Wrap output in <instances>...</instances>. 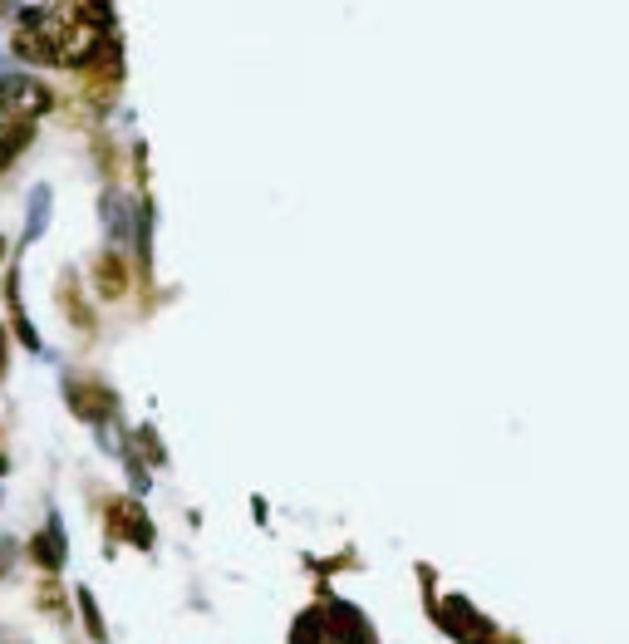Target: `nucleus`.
Returning <instances> with one entry per match:
<instances>
[{
	"instance_id": "nucleus-3",
	"label": "nucleus",
	"mask_w": 629,
	"mask_h": 644,
	"mask_svg": "<svg viewBox=\"0 0 629 644\" xmlns=\"http://www.w3.org/2000/svg\"><path fill=\"white\" fill-rule=\"evenodd\" d=\"M114 531H123L133 546H153V522L143 517V507L138 502H114Z\"/></svg>"
},
{
	"instance_id": "nucleus-13",
	"label": "nucleus",
	"mask_w": 629,
	"mask_h": 644,
	"mask_svg": "<svg viewBox=\"0 0 629 644\" xmlns=\"http://www.w3.org/2000/svg\"><path fill=\"white\" fill-rule=\"evenodd\" d=\"M10 561H15V541H10V536H0V576L10 571Z\"/></svg>"
},
{
	"instance_id": "nucleus-15",
	"label": "nucleus",
	"mask_w": 629,
	"mask_h": 644,
	"mask_svg": "<svg viewBox=\"0 0 629 644\" xmlns=\"http://www.w3.org/2000/svg\"><path fill=\"white\" fill-rule=\"evenodd\" d=\"M5 10H10V0H0V15H5Z\"/></svg>"
},
{
	"instance_id": "nucleus-4",
	"label": "nucleus",
	"mask_w": 629,
	"mask_h": 644,
	"mask_svg": "<svg viewBox=\"0 0 629 644\" xmlns=\"http://www.w3.org/2000/svg\"><path fill=\"white\" fill-rule=\"evenodd\" d=\"M330 635H335V644H374V635H369V625L359 620V610H349V605H330Z\"/></svg>"
},
{
	"instance_id": "nucleus-5",
	"label": "nucleus",
	"mask_w": 629,
	"mask_h": 644,
	"mask_svg": "<svg viewBox=\"0 0 629 644\" xmlns=\"http://www.w3.org/2000/svg\"><path fill=\"white\" fill-rule=\"evenodd\" d=\"M94 276H99V295H104V300H118V295L128 291V266H123V256H118V251L99 256Z\"/></svg>"
},
{
	"instance_id": "nucleus-6",
	"label": "nucleus",
	"mask_w": 629,
	"mask_h": 644,
	"mask_svg": "<svg viewBox=\"0 0 629 644\" xmlns=\"http://www.w3.org/2000/svg\"><path fill=\"white\" fill-rule=\"evenodd\" d=\"M25 143H30V123H20V118H0V168H10V163L25 153Z\"/></svg>"
},
{
	"instance_id": "nucleus-11",
	"label": "nucleus",
	"mask_w": 629,
	"mask_h": 644,
	"mask_svg": "<svg viewBox=\"0 0 629 644\" xmlns=\"http://www.w3.org/2000/svg\"><path fill=\"white\" fill-rule=\"evenodd\" d=\"M79 610H84V625H89V635L104 644V620H99V610H94V595H89V590H79Z\"/></svg>"
},
{
	"instance_id": "nucleus-16",
	"label": "nucleus",
	"mask_w": 629,
	"mask_h": 644,
	"mask_svg": "<svg viewBox=\"0 0 629 644\" xmlns=\"http://www.w3.org/2000/svg\"><path fill=\"white\" fill-rule=\"evenodd\" d=\"M0 256H5V241H0Z\"/></svg>"
},
{
	"instance_id": "nucleus-8",
	"label": "nucleus",
	"mask_w": 629,
	"mask_h": 644,
	"mask_svg": "<svg viewBox=\"0 0 629 644\" xmlns=\"http://www.w3.org/2000/svg\"><path fill=\"white\" fill-rule=\"evenodd\" d=\"M30 551H35V561H40L45 571H59V566H64V531H59V522H50L45 536H35Z\"/></svg>"
},
{
	"instance_id": "nucleus-14",
	"label": "nucleus",
	"mask_w": 629,
	"mask_h": 644,
	"mask_svg": "<svg viewBox=\"0 0 629 644\" xmlns=\"http://www.w3.org/2000/svg\"><path fill=\"white\" fill-rule=\"evenodd\" d=\"M0 369H5V330H0Z\"/></svg>"
},
{
	"instance_id": "nucleus-2",
	"label": "nucleus",
	"mask_w": 629,
	"mask_h": 644,
	"mask_svg": "<svg viewBox=\"0 0 629 644\" xmlns=\"http://www.w3.org/2000/svg\"><path fill=\"white\" fill-rule=\"evenodd\" d=\"M69 404H74L79 418H89V423H104L118 409L114 389H104L99 379H69Z\"/></svg>"
},
{
	"instance_id": "nucleus-1",
	"label": "nucleus",
	"mask_w": 629,
	"mask_h": 644,
	"mask_svg": "<svg viewBox=\"0 0 629 644\" xmlns=\"http://www.w3.org/2000/svg\"><path fill=\"white\" fill-rule=\"evenodd\" d=\"M55 99H50V89L40 84V79H30V74H10V79H0V118H20V123H30L35 114H45Z\"/></svg>"
},
{
	"instance_id": "nucleus-10",
	"label": "nucleus",
	"mask_w": 629,
	"mask_h": 644,
	"mask_svg": "<svg viewBox=\"0 0 629 644\" xmlns=\"http://www.w3.org/2000/svg\"><path fill=\"white\" fill-rule=\"evenodd\" d=\"M59 300H64V315H69L74 325H84V330H94V315L84 310V300H74V276H64V281H59Z\"/></svg>"
},
{
	"instance_id": "nucleus-12",
	"label": "nucleus",
	"mask_w": 629,
	"mask_h": 644,
	"mask_svg": "<svg viewBox=\"0 0 629 644\" xmlns=\"http://www.w3.org/2000/svg\"><path fill=\"white\" fill-rule=\"evenodd\" d=\"M138 443H143V453H148V463H163V443L153 438V428H143V433H138Z\"/></svg>"
},
{
	"instance_id": "nucleus-9",
	"label": "nucleus",
	"mask_w": 629,
	"mask_h": 644,
	"mask_svg": "<svg viewBox=\"0 0 629 644\" xmlns=\"http://www.w3.org/2000/svg\"><path fill=\"white\" fill-rule=\"evenodd\" d=\"M15 55L30 59V64H50V59H55V50H50V45H45L35 30H20V35H15Z\"/></svg>"
},
{
	"instance_id": "nucleus-7",
	"label": "nucleus",
	"mask_w": 629,
	"mask_h": 644,
	"mask_svg": "<svg viewBox=\"0 0 629 644\" xmlns=\"http://www.w3.org/2000/svg\"><path fill=\"white\" fill-rule=\"evenodd\" d=\"M290 644H335L330 620H325L320 610H305V615L295 620V630H290Z\"/></svg>"
},
{
	"instance_id": "nucleus-17",
	"label": "nucleus",
	"mask_w": 629,
	"mask_h": 644,
	"mask_svg": "<svg viewBox=\"0 0 629 644\" xmlns=\"http://www.w3.org/2000/svg\"><path fill=\"white\" fill-rule=\"evenodd\" d=\"M0 472H5V458H0Z\"/></svg>"
}]
</instances>
